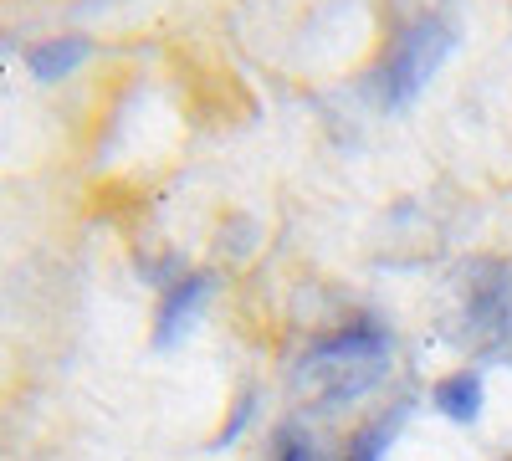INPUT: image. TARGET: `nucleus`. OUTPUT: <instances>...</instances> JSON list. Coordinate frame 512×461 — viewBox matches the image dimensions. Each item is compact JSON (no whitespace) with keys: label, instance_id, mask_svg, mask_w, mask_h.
<instances>
[{"label":"nucleus","instance_id":"obj_1","mask_svg":"<svg viewBox=\"0 0 512 461\" xmlns=\"http://www.w3.org/2000/svg\"><path fill=\"white\" fill-rule=\"evenodd\" d=\"M384 374H390V333L374 318H354V323L323 333V339H313L303 349L292 385L313 405L333 410V405H349V400L369 395Z\"/></svg>","mask_w":512,"mask_h":461},{"label":"nucleus","instance_id":"obj_2","mask_svg":"<svg viewBox=\"0 0 512 461\" xmlns=\"http://www.w3.org/2000/svg\"><path fill=\"white\" fill-rule=\"evenodd\" d=\"M456 47V26L446 16H415L405 21L395 36H390V47H384L379 67H374V98L384 108H405L410 98L425 93V82H431L441 72V62L451 57Z\"/></svg>","mask_w":512,"mask_h":461},{"label":"nucleus","instance_id":"obj_3","mask_svg":"<svg viewBox=\"0 0 512 461\" xmlns=\"http://www.w3.org/2000/svg\"><path fill=\"white\" fill-rule=\"evenodd\" d=\"M210 292H216V277L210 272H185L164 287V298L154 308V349H169L185 339L190 323L200 318V308L210 303Z\"/></svg>","mask_w":512,"mask_h":461},{"label":"nucleus","instance_id":"obj_4","mask_svg":"<svg viewBox=\"0 0 512 461\" xmlns=\"http://www.w3.org/2000/svg\"><path fill=\"white\" fill-rule=\"evenodd\" d=\"M88 57H93V41H88V36H47V41H36V47L26 52V67H31V77H41V82H62V77H72Z\"/></svg>","mask_w":512,"mask_h":461},{"label":"nucleus","instance_id":"obj_5","mask_svg":"<svg viewBox=\"0 0 512 461\" xmlns=\"http://www.w3.org/2000/svg\"><path fill=\"white\" fill-rule=\"evenodd\" d=\"M431 405L446 415V421H456V426H472L477 415H482V405H487L482 374H477V369H456V374H446V380L431 390Z\"/></svg>","mask_w":512,"mask_h":461},{"label":"nucleus","instance_id":"obj_6","mask_svg":"<svg viewBox=\"0 0 512 461\" xmlns=\"http://www.w3.org/2000/svg\"><path fill=\"white\" fill-rule=\"evenodd\" d=\"M400 415H405V410H390L384 421H369V426L349 441L344 461H384V451H390V441H395V431H400Z\"/></svg>","mask_w":512,"mask_h":461},{"label":"nucleus","instance_id":"obj_7","mask_svg":"<svg viewBox=\"0 0 512 461\" xmlns=\"http://www.w3.org/2000/svg\"><path fill=\"white\" fill-rule=\"evenodd\" d=\"M277 461H318V451L303 431H282L277 436Z\"/></svg>","mask_w":512,"mask_h":461}]
</instances>
